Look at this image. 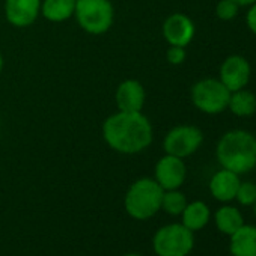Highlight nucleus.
<instances>
[{"label":"nucleus","mask_w":256,"mask_h":256,"mask_svg":"<svg viewBox=\"0 0 256 256\" xmlns=\"http://www.w3.org/2000/svg\"><path fill=\"white\" fill-rule=\"evenodd\" d=\"M102 138L110 150L133 156L151 146L154 130L150 119L142 112L118 110L102 122Z\"/></svg>","instance_id":"f257e3e1"},{"label":"nucleus","mask_w":256,"mask_h":256,"mask_svg":"<svg viewBox=\"0 0 256 256\" xmlns=\"http://www.w3.org/2000/svg\"><path fill=\"white\" fill-rule=\"evenodd\" d=\"M220 168L244 175L256 168V136L242 128L226 132L216 145Z\"/></svg>","instance_id":"f03ea898"},{"label":"nucleus","mask_w":256,"mask_h":256,"mask_svg":"<svg viewBox=\"0 0 256 256\" xmlns=\"http://www.w3.org/2000/svg\"><path fill=\"white\" fill-rule=\"evenodd\" d=\"M164 190L154 178H139L128 187L124 198V208L134 220H150L162 211Z\"/></svg>","instance_id":"7ed1b4c3"},{"label":"nucleus","mask_w":256,"mask_h":256,"mask_svg":"<svg viewBox=\"0 0 256 256\" xmlns=\"http://www.w3.org/2000/svg\"><path fill=\"white\" fill-rule=\"evenodd\" d=\"M193 248L194 232L182 223L164 224L152 236V250L157 256H188Z\"/></svg>","instance_id":"20e7f679"},{"label":"nucleus","mask_w":256,"mask_h":256,"mask_svg":"<svg viewBox=\"0 0 256 256\" xmlns=\"http://www.w3.org/2000/svg\"><path fill=\"white\" fill-rule=\"evenodd\" d=\"M74 17L90 35H102L113 26L114 10L110 0H76Z\"/></svg>","instance_id":"39448f33"},{"label":"nucleus","mask_w":256,"mask_h":256,"mask_svg":"<svg viewBox=\"0 0 256 256\" xmlns=\"http://www.w3.org/2000/svg\"><path fill=\"white\" fill-rule=\"evenodd\" d=\"M230 90L218 78H202L192 86L193 106L205 114H220L228 110Z\"/></svg>","instance_id":"423d86ee"},{"label":"nucleus","mask_w":256,"mask_h":256,"mask_svg":"<svg viewBox=\"0 0 256 256\" xmlns=\"http://www.w3.org/2000/svg\"><path fill=\"white\" fill-rule=\"evenodd\" d=\"M204 144V133L196 125H176L166 133L163 139L164 154H170L180 158L193 156Z\"/></svg>","instance_id":"0eeeda50"},{"label":"nucleus","mask_w":256,"mask_h":256,"mask_svg":"<svg viewBox=\"0 0 256 256\" xmlns=\"http://www.w3.org/2000/svg\"><path fill=\"white\" fill-rule=\"evenodd\" d=\"M250 77H252L250 62L241 54L228 56L218 68V80L230 92L247 88Z\"/></svg>","instance_id":"6e6552de"},{"label":"nucleus","mask_w":256,"mask_h":256,"mask_svg":"<svg viewBox=\"0 0 256 256\" xmlns=\"http://www.w3.org/2000/svg\"><path fill=\"white\" fill-rule=\"evenodd\" d=\"M187 178V166L182 158L164 154L154 168V180L163 190L181 188Z\"/></svg>","instance_id":"1a4fd4ad"},{"label":"nucleus","mask_w":256,"mask_h":256,"mask_svg":"<svg viewBox=\"0 0 256 256\" xmlns=\"http://www.w3.org/2000/svg\"><path fill=\"white\" fill-rule=\"evenodd\" d=\"M194 34L196 26L193 20L182 12L170 14L163 23V36L169 46L187 47L193 41Z\"/></svg>","instance_id":"9d476101"},{"label":"nucleus","mask_w":256,"mask_h":256,"mask_svg":"<svg viewBox=\"0 0 256 256\" xmlns=\"http://www.w3.org/2000/svg\"><path fill=\"white\" fill-rule=\"evenodd\" d=\"M40 16L41 0H5V17L14 28H29Z\"/></svg>","instance_id":"9b49d317"},{"label":"nucleus","mask_w":256,"mask_h":256,"mask_svg":"<svg viewBox=\"0 0 256 256\" xmlns=\"http://www.w3.org/2000/svg\"><path fill=\"white\" fill-rule=\"evenodd\" d=\"M116 107L120 112H142L146 102V92L139 80L128 78L119 83L114 94Z\"/></svg>","instance_id":"f8f14e48"},{"label":"nucleus","mask_w":256,"mask_h":256,"mask_svg":"<svg viewBox=\"0 0 256 256\" xmlns=\"http://www.w3.org/2000/svg\"><path fill=\"white\" fill-rule=\"evenodd\" d=\"M240 182H241L240 175L222 168L211 176L208 182L210 194L220 204H230L235 200V194Z\"/></svg>","instance_id":"ddd939ff"},{"label":"nucleus","mask_w":256,"mask_h":256,"mask_svg":"<svg viewBox=\"0 0 256 256\" xmlns=\"http://www.w3.org/2000/svg\"><path fill=\"white\" fill-rule=\"evenodd\" d=\"M230 256H256V224L244 223L229 235Z\"/></svg>","instance_id":"4468645a"},{"label":"nucleus","mask_w":256,"mask_h":256,"mask_svg":"<svg viewBox=\"0 0 256 256\" xmlns=\"http://www.w3.org/2000/svg\"><path fill=\"white\" fill-rule=\"evenodd\" d=\"M180 217H181V223L187 229H190L192 232H198V230L205 229L210 224L212 218V212L206 202L192 200V202H187Z\"/></svg>","instance_id":"2eb2a0df"},{"label":"nucleus","mask_w":256,"mask_h":256,"mask_svg":"<svg viewBox=\"0 0 256 256\" xmlns=\"http://www.w3.org/2000/svg\"><path fill=\"white\" fill-rule=\"evenodd\" d=\"M212 220H214L217 230L226 236L232 235L236 229H240L246 223L241 210L238 206L232 205V202L230 204H222V206H218L214 211Z\"/></svg>","instance_id":"dca6fc26"},{"label":"nucleus","mask_w":256,"mask_h":256,"mask_svg":"<svg viewBox=\"0 0 256 256\" xmlns=\"http://www.w3.org/2000/svg\"><path fill=\"white\" fill-rule=\"evenodd\" d=\"M76 0H41V16L52 23H62L74 17Z\"/></svg>","instance_id":"f3484780"},{"label":"nucleus","mask_w":256,"mask_h":256,"mask_svg":"<svg viewBox=\"0 0 256 256\" xmlns=\"http://www.w3.org/2000/svg\"><path fill=\"white\" fill-rule=\"evenodd\" d=\"M228 110L236 118H250L256 113V94L247 88L230 92Z\"/></svg>","instance_id":"a211bd4d"},{"label":"nucleus","mask_w":256,"mask_h":256,"mask_svg":"<svg viewBox=\"0 0 256 256\" xmlns=\"http://www.w3.org/2000/svg\"><path fill=\"white\" fill-rule=\"evenodd\" d=\"M187 202H188L187 196L180 188L164 190L163 199H162V211H164L166 214H169L172 217H180L181 212L184 211Z\"/></svg>","instance_id":"6ab92c4d"},{"label":"nucleus","mask_w":256,"mask_h":256,"mask_svg":"<svg viewBox=\"0 0 256 256\" xmlns=\"http://www.w3.org/2000/svg\"><path fill=\"white\" fill-rule=\"evenodd\" d=\"M235 200L241 206H253L256 202V184L253 181H241L235 194Z\"/></svg>","instance_id":"aec40b11"},{"label":"nucleus","mask_w":256,"mask_h":256,"mask_svg":"<svg viewBox=\"0 0 256 256\" xmlns=\"http://www.w3.org/2000/svg\"><path fill=\"white\" fill-rule=\"evenodd\" d=\"M240 6L234 2V0H218L216 6V16L222 22H230L238 16Z\"/></svg>","instance_id":"412c9836"},{"label":"nucleus","mask_w":256,"mask_h":256,"mask_svg":"<svg viewBox=\"0 0 256 256\" xmlns=\"http://www.w3.org/2000/svg\"><path fill=\"white\" fill-rule=\"evenodd\" d=\"M166 59L170 65H182L187 59V52L186 47H178V46H169L166 52Z\"/></svg>","instance_id":"4be33fe9"},{"label":"nucleus","mask_w":256,"mask_h":256,"mask_svg":"<svg viewBox=\"0 0 256 256\" xmlns=\"http://www.w3.org/2000/svg\"><path fill=\"white\" fill-rule=\"evenodd\" d=\"M246 26L256 36V4L250 5L246 14Z\"/></svg>","instance_id":"5701e85b"},{"label":"nucleus","mask_w":256,"mask_h":256,"mask_svg":"<svg viewBox=\"0 0 256 256\" xmlns=\"http://www.w3.org/2000/svg\"><path fill=\"white\" fill-rule=\"evenodd\" d=\"M234 2L241 8V6H244V8H248L250 5H253V4H256V0H234Z\"/></svg>","instance_id":"b1692460"},{"label":"nucleus","mask_w":256,"mask_h":256,"mask_svg":"<svg viewBox=\"0 0 256 256\" xmlns=\"http://www.w3.org/2000/svg\"><path fill=\"white\" fill-rule=\"evenodd\" d=\"M2 70H4V56L2 52H0V74H2Z\"/></svg>","instance_id":"393cba45"},{"label":"nucleus","mask_w":256,"mask_h":256,"mask_svg":"<svg viewBox=\"0 0 256 256\" xmlns=\"http://www.w3.org/2000/svg\"><path fill=\"white\" fill-rule=\"evenodd\" d=\"M122 256H144L140 253H126V254H122Z\"/></svg>","instance_id":"a878e982"},{"label":"nucleus","mask_w":256,"mask_h":256,"mask_svg":"<svg viewBox=\"0 0 256 256\" xmlns=\"http://www.w3.org/2000/svg\"><path fill=\"white\" fill-rule=\"evenodd\" d=\"M252 208H253V212H254V216H256V202H254V205H253Z\"/></svg>","instance_id":"bb28decb"},{"label":"nucleus","mask_w":256,"mask_h":256,"mask_svg":"<svg viewBox=\"0 0 256 256\" xmlns=\"http://www.w3.org/2000/svg\"><path fill=\"white\" fill-rule=\"evenodd\" d=\"M0 130H2V124H0Z\"/></svg>","instance_id":"cd10ccee"}]
</instances>
